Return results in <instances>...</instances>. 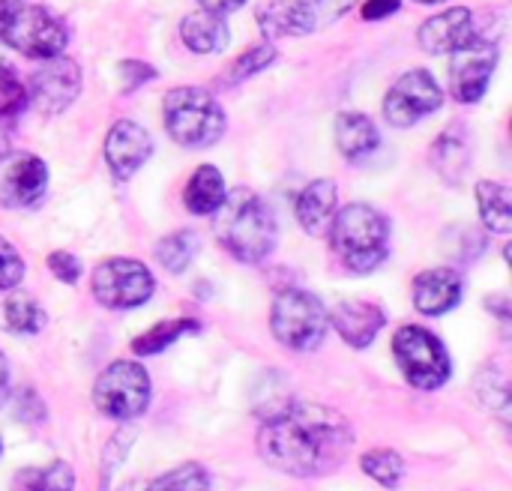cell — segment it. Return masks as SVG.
<instances>
[{
  "mask_svg": "<svg viewBox=\"0 0 512 491\" xmlns=\"http://www.w3.org/2000/svg\"><path fill=\"white\" fill-rule=\"evenodd\" d=\"M210 480L207 471L201 465H180L177 471L162 474L159 480H153V486L147 491H207Z\"/></svg>",
  "mask_w": 512,
  "mask_h": 491,
  "instance_id": "obj_30",
  "label": "cell"
},
{
  "mask_svg": "<svg viewBox=\"0 0 512 491\" xmlns=\"http://www.w3.org/2000/svg\"><path fill=\"white\" fill-rule=\"evenodd\" d=\"M330 243L336 258L351 273H372L390 252V225L369 204H348L330 222Z\"/></svg>",
  "mask_w": 512,
  "mask_h": 491,
  "instance_id": "obj_3",
  "label": "cell"
},
{
  "mask_svg": "<svg viewBox=\"0 0 512 491\" xmlns=\"http://www.w3.org/2000/svg\"><path fill=\"white\" fill-rule=\"evenodd\" d=\"M75 477L66 462H54L45 468H24L18 471L12 491H72Z\"/></svg>",
  "mask_w": 512,
  "mask_h": 491,
  "instance_id": "obj_26",
  "label": "cell"
},
{
  "mask_svg": "<svg viewBox=\"0 0 512 491\" xmlns=\"http://www.w3.org/2000/svg\"><path fill=\"white\" fill-rule=\"evenodd\" d=\"M165 129L180 147H210L225 135L222 105L201 87H177L162 105Z\"/></svg>",
  "mask_w": 512,
  "mask_h": 491,
  "instance_id": "obj_5",
  "label": "cell"
},
{
  "mask_svg": "<svg viewBox=\"0 0 512 491\" xmlns=\"http://www.w3.org/2000/svg\"><path fill=\"white\" fill-rule=\"evenodd\" d=\"M441 102H444L441 84H438L426 69H411V72H405V75L387 90L384 117H387L393 126L408 129V126H414L417 120H423L426 114L438 111Z\"/></svg>",
  "mask_w": 512,
  "mask_h": 491,
  "instance_id": "obj_10",
  "label": "cell"
},
{
  "mask_svg": "<svg viewBox=\"0 0 512 491\" xmlns=\"http://www.w3.org/2000/svg\"><path fill=\"white\" fill-rule=\"evenodd\" d=\"M24 276V261L15 252V246L9 240L0 237V291H9L21 282Z\"/></svg>",
  "mask_w": 512,
  "mask_h": 491,
  "instance_id": "obj_32",
  "label": "cell"
},
{
  "mask_svg": "<svg viewBox=\"0 0 512 491\" xmlns=\"http://www.w3.org/2000/svg\"><path fill=\"white\" fill-rule=\"evenodd\" d=\"M78 93H81V66L57 54L48 57L33 72L27 87V102H33L39 114H60L75 102Z\"/></svg>",
  "mask_w": 512,
  "mask_h": 491,
  "instance_id": "obj_11",
  "label": "cell"
},
{
  "mask_svg": "<svg viewBox=\"0 0 512 491\" xmlns=\"http://www.w3.org/2000/svg\"><path fill=\"white\" fill-rule=\"evenodd\" d=\"M462 300V276L456 270L438 267L426 270L414 279V306L423 315H444L456 309Z\"/></svg>",
  "mask_w": 512,
  "mask_h": 491,
  "instance_id": "obj_16",
  "label": "cell"
},
{
  "mask_svg": "<svg viewBox=\"0 0 512 491\" xmlns=\"http://www.w3.org/2000/svg\"><path fill=\"white\" fill-rule=\"evenodd\" d=\"M498 63V45L495 42H468L465 48L453 51V63H450V84L459 102H477L483 99L492 72Z\"/></svg>",
  "mask_w": 512,
  "mask_h": 491,
  "instance_id": "obj_12",
  "label": "cell"
},
{
  "mask_svg": "<svg viewBox=\"0 0 512 491\" xmlns=\"http://www.w3.org/2000/svg\"><path fill=\"white\" fill-rule=\"evenodd\" d=\"M0 39L24 57L48 60L66 48L63 21L39 0H0Z\"/></svg>",
  "mask_w": 512,
  "mask_h": 491,
  "instance_id": "obj_4",
  "label": "cell"
},
{
  "mask_svg": "<svg viewBox=\"0 0 512 491\" xmlns=\"http://www.w3.org/2000/svg\"><path fill=\"white\" fill-rule=\"evenodd\" d=\"M327 324H330L327 309L315 294L300 288H285L276 294L270 312V330L285 348L294 351L318 348L327 336Z\"/></svg>",
  "mask_w": 512,
  "mask_h": 491,
  "instance_id": "obj_6",
  "label": "cell"
},
{
  "mask_svg": "<svg viewBox=\"0 0 512 491\" xmlns=\"http://www.w3.org/2000/svg\"><path fill=\"white\" fill-rule=\"evenodd\" d=\"M399 9V0H366V6H363V15L369 18V21H378V18H387V15H393Z\"/></svg>",
  "mask_w": 512,
  "mask_h": 491,
  "instance_id": "obj_36",
  "label": "cell"
},
{
  "mask_svg": "<svg viewBox=\"0 0 512 491\" xmlns=\"http://www.w3.org/2000/svg\"><path fill=\"white\" fill-rule=\"evenodd\" d=\"M273 60H276V48H273V45H255L252 51H246V54H240V57L234 60V66H231V72H228V84H237V81H243V78L261 72V69L270 66Z\"/></svg>",
  "mask_w": 512,
  "mask_h": 491,
  "instance_id": "obj_31",
  "label": "cell"
},
{
  "mask_svg": "<svg viewBox=\"0 0 512 491\" xmlns=\"http://www.w3.org/2000/svg\"><path fill=\"white\" fill-rule=\"evenodd\" d=\"M474 39H477V24H474L471 9L465 6H453L441 15H432L420 27V45L429 54H450V51L465 48Z\"/></svg>",
  "mask_w": 512,
  "mask_h": 491,
  "instance_id": "obj_14",
  "label": "cell"
},
{
  "mask_svg": "<svg viewBox=\"0 0 512 491\" xmlns=\"http://www.w3.org/2000/svg\"><path fill=\"white\" fill-rule=\"evenodd\" d=\"M417 3H423V6H435V3H444V0H417Z\"/></svg>",
  "mask_w": 512,
  "mask_h": 491,
  "instance_id": "obj_41",
  "label": "cell"
},
{
  "mask_svg": "<svg viewBox=\"0 0 512 491\" xmlns=\"http://www.w3.org/2000/svg\"><path fill=\"white\" fill-rule=\"evenodd\" d=\"M360 465L384 489H396L402 483V477H405V465H402L399 453H393V450H372V453L363 456Z\"/></svg>",
  "mask_w": 512,
  "mask_h": 491,
  "instance_id": "obj_29",
  "label": "cell"
},
{
  "mask_svg": "<svg viewBox=\"0 0 512 491\" xmlns=\"http://www.w3.org/2000/svg\"><path fill=\"white\" fill-rule=\"evenodd\" d=\"M228 189H225V177L213 168V165H201L192 180L186 183V207L195 213V216H210L222 207Z\"/></svg>",
  "mask_w": 512,
  "mask_h": 491,
  "instance_id": "obj_22",
  "label": "cell"
},
{
  "mask_svg": "<svg viewBox=\"0 0 512 491\" xmlns=\"http://www.w3.org/2000/svg\"><path fill=\"white\" fill-rule=\"evenodd\" d=\"M336 327V333L351 345V348H366L375 342V336L381 333L384 327V312L381 306L375 303H366V300H348V303H339L333 309V315H327Z\"/></svg>",
  "mask_w": 512,
  "mask_h": 491,
  "instance_id": "obj_17",
  "label": "cell"
},
{
  "mask_svg": "<svg viewBox=\"0 0 512 491\" xmlns=\"http://www.w3.org/2000/svg\"><path fill=\"white\" fill-rule=\"evenodd\" d=\"M9 150H12V144H9V132H6V126L0 123V159H6V156H9Z\"/></svg>",
  "mask_w": 512,
  "mask_h": 491,
  "instance_id": "obj_40",
  "label": "cell"
},
{
  "mask_svg": "<svg viewBox=\"0 0 512 491\" xmlns=\"http://www.w3.org/2000/svg\"><path fill=\"white\" fill-rule=\"evenodd\" d=\"M48 267H51V273H54L60 282H66V285H75V282L81 279V261H78L75 255H69V252H54V255H48Z\"/></svg>",
  "mask_w": 512,
  "mask_h": 491,
  "instance_id": "obj_35",
  "label": "cell"
},
{
  "mask_svg": "<svg viewBox=\"0 0 512 491\" xmlns=\"http://www.w3.org/2000/svg\"><path fill=\"white\" fill-rule=\"evenodd\" d=\"M0 315H3V327H6L9 333H15V336H33V333H39L42 324H45V312H42L39 303H36L33 297H27V294H12V297L3 303Z\"/></svg>",
  "mask_w": 512,
  "mask_h": 491,
  "instance_id": "obj_25",
  "label": "cell"
},
{
  "mask_svg": "<svg viewBox=\"0 0 512 491\" xmlns=\"http://www.w3.org/2000/svg\"><path fill=\"white\" fill-rule=\"evenodd\" d=\"M198 330H201V324H198V321H192V318L162 321V324H156L153 330H147L144 336H138V339H135V345H132V351H135L138 357H150V354L165 351L168 345H174V342H177V339H183L186 333H198Z\"/></svg>",
  "mask_w": 512,
  "mask_h": 491,
  "instance_id": "obj_27",
  "label": "cell"
},
{
  "mask_svg": "<svg viewBox=\"0 0 512 491\" xmlns=\"http://www.w3.org/2000/svg\"><path fill=\"white\" fill-rule=\"evenodd\" d=\"M393 354L408 384L417 390H438L450 381L447 348L423 327H402L393 336Z\"/></svg>",
  "mask_w": 512,
  "mask_h": 491,
  "instance_id": "obj_7",
  "label": "cell"
},
{
  "mask_svg": "<svg viewBox=\"0 0 512 491\" xmlns=\"http://www.w3.org/2000/svg\"><path fill=\"white\" fill-rule=\"evenodd\" d=\"M354 435L342 414L324 405H288L264 423L258 435L261 459L288 477H324L336 471Z\"/></svg>",
  "mask_w": 512,
  "mask_h": 491,
  "instance_id": "obj_1",
  "label": "cell"
},
{
  "mask_svg": "<svg viewBox=\"0 0 512 491\" xmlns=\"http://www.w3.org/2000/svg\"><path fill=\"white\" fill-rule=\"evenodd\" d=\"M243 3H246V0H201L204 9L219 12V15H225V12H231V9H237V6H243Z\"/></svg>",
  "mask_w": 512,
  "mask_h": 491,
  "instance_id": "obj_38",
  "label": "cell"
},
{
  "mask_svg": "<svg viewBox=\"0 0 512 491\" xmlns=\"http://www.w3.org/2000/svg\"><path fill=\"white\" fill-rule=\"evenodd\" d=\"M180 36L195 54H216V51H225L228 45V24L219 12L198 9L183 18Z\"/></svg>",
  "mask_w": 512,
  "mask_h": 491,
  "instance_id": "obj_19",
  "label": "cell"
},
{
  "mask_svg": "<svg viewBox=\"0 0 512 491\" xmlns=\"http://www.w3.org/2000/svg\"><path fill=\"white\" fill-rule=\"evenodd\" d=\"M432 165H435V171L444 180L459 183L468 174V168H471V147H468V141L459 132H444L435 141V147H432Z\"/></svg>",
  "mask_w": 512,
  "mask_h": 491,
  "instance_id": "obj_23",
  "label": "cell"
},
{
  "mask_svg": "<svg viewBox=\"0 0 512 491\" xmlns=\"http://www.w3.org/2000/svg\"><path fill=\"white\" fill-rule=\"evenodd\" d=\"M336 183L333 180H315L309 183L300 198H297V219L300 225L312 234V237H321L327 234L333 216H336Z\"/></svg>",
  "mask_w": 512,
  "mask_h": 491,
  "instance_id": "obj_18",
  "label": "cell"
},
{
  "mask_svg": "<svg viewBox=\"0 0 512 491\" xmlns=\"http://www.w3.org/2000/svg\"><path fill=\"white\" fill-rule=\"evenodd\" d=\"M303 6H306V12L312 15V21H315V27L318 24H333V21H339L357 0H300Z\"/></svg>",
  "mask_w": 512,
  "mask_h": 491,
  "instance_id": "obj_33",
  "label": "cell"
},
{
  "mask_svg": "<svg viewBox=\"0 0 512 491\" xmlns=\"http://www.w3.org/2000/svg\"><path fill=\"white\" fill-rule=\"evenodd\" d=\"M216 234L237 261L258 264L276 243V222L258 195L237 189L225 195L222 207L216 210Z\"/></svg>",
  "mask_w": 512,
  "mask_h": 491,
  "instance_id": "obj_2",
  "label": "cell"
},
{
  "mask_svg": "<svg viewBox=\"0 0 512 491\" xmlns=\"http://www.w3.org/2000/svg\"><path fill=\"white\" fill-rule=\"evenodd\" d=\"M9 393V366H6V357L0 354V402L6 399Z\"/></svg>",
  "mask_w": 512,
  "mask_h": 491,
  "instance_id": "obj_39",
  "label": "cell"
},
{
  "mask_svg": "<svg viewBox=\"0 0 512 491\" xmlns=\"http://www.w3.org/2000/svg\"><path fill=\"white\" fill-rule=\"evenodd\" d=\"M153 153V138L144 126L132 120H120L111 126L105 138V159L117 177H132Z\"/></svg>",
  "mask_w": 512,
  "mask_h": 491,
  "instance_id": "obj_13",
  "label": "cell"
},
{
  "mask_svg": "<svg viewBox=\"0 0 512 491\" xmlns=\"http://www.w3.org/2000/svg\"><path fill=\"white\" fill-rule=\"evenodd\" d=\"M258 24L267 36H303L315 30L312 15L300 0H270L258 9Z\"/></svg>",
  "mask_w": 512,
  "mask_h": 491,
  "instance_id": "obj_20",
  "label": "cell"
},
{
  "mask_svg": "<svg viewBox=\"0 0 512 491\" xmlns=\"http://www.w3.org/2000/svg\"><path fill=\"white\" fill-rule=\"evenodd\" d=\"M117 72H120V90H123V93H126V90H135V87H141V84H147L150 78H156V69L147 66V63H141V60H123V63L117 66Z\"/></svg>",
  "mask_w": 512,
  "mask_h": 491,
  "instance_id": "obj_34",
  "label": "cell"
},
{
  "mask_svg": "<svg viewBox=\"0 0 512 491\" xmlns=\"http://www.w3.org/2000/svg\"><path fill=\"white\" fill-rule=\"evenodd\" d=\"M198 252V237L192 231H177V234H168L159 246H156V258L165 270L171 273H183L189 267V261L195 258Z\"/></svg>",
  "mask_w": 512,
  "mask_h": 491,
  "instance_id": "obj_28",
  "label": "cell"
},
{
  "mask_svg": "<svg viewBox=\"0 0 512 491\" xmlns=\"http://www.w3.org/2000/svg\"><path fill=\"white\" fill-rule=\"evenodd\" d=\"M18 84V75H15V66L9 63V57L0 51V93H6L9 87Z\"/></svg>",
  "mask_w": 512,
  "mask_h": 491,
  "instance_id": "obj_37",
  "label": "cell"
},
{
  "mask_svg": "<svg viewBox=\"0 0 512 491\" xmlns=\"http://www.w3.org/2000/svg\"><path fill=\"white\" fill-rule=\"evenodd\" d=\"M156 279L135 258L102 261L93 273V294L108 309H132L153 297Z\"/></svg>",
  "mask_w": 512,
  "mask_h": 491,
  "instance_id": "obj_9",
  "label": "cell"
},
{
  "mask_svg": "<svg viewBox=\"0 0 512 491\" xmlns=\"http://www.w3.org/2000/svg\"><path fill=\"white\" fill-rule=\"evenodd\" d=\"M336 144L345 159H363L378 150L381 135H378V126L366 114L351 111L336 120Z\"/></svg>",
  "mask_w": 512,
  "mask_h": 491,
  "instance_id": "obj_21",
  "label": "cell"
},
{
  "mask_svg": "<svg viewBox=\"0 0 512 491\" xmlns=\"http://www.w3.org/2000/svg\"><path fill=\"white\" fill-rule=\"evenodd\" d=\"M477 204H480V216L486 222L489 231L495 234H510L512 231V207H510V189L504 183L495 180H483L477 186Z\"/></svg>",
  "mask_w": 512,
  "mask_h": 491,
  "instance_id": "obj_24",
  "label": "cell"
},
{
  "mask_svg": "<svg viewBox=\"0 0 512 491\" xmlns=\"http://www.w3.org/2000/svg\"><path fill=\"white\" fill-rule=\"evenodd\" d=\"M93 402L105 417L132 420L147 411L150 402V378L138 363L117 360L111 363L93 387Z\"/></svg>",
  "mask_w": 512,
  "mask_h": 491,
  "instance_id": "obj_8",
  "label": "cell"
},
{
  "mask_svg": "<svg viewBox=\"0 0 512 491\" xmlns=\"http://www.w3.org/2000/svg\"><path fill=\"white\" fill-rule=\"evenodd\" d=\"M48 189V168L36 156H18L0 174V201L6 207H30Z\"/></svg>",
  "mask_w": 512,
  "mask_h": 491,
  "instance_id": "obj_15",
  "label": "cell"
}]
</instances>
